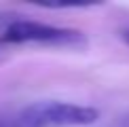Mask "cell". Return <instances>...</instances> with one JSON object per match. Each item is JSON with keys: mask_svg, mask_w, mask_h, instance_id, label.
Instances as JSON below:
<instances>
[{"mask_svg": "<svg viewBox=\"0 0 129 127\" xmlns=\"http://www.w3.org/2000/svg\"><path fill=\"white\" fill-rule=\"evenodd\" d=\"M100 119L98 108L59 100H42L25 106L19 112L21 127H85Z\"/></svg>", "mask_w": 129, "mask_h": 127, "instance_id": "cell-1", "label": "cell"}, {"mask_svg": "<svg viewBox=\"0 0 129 127\" xmlns=\"http://www.w3.org/2000/svg\"><path fill=\"white\" fill-rule=\"evenodd\" d=\"M2 42L11 45H25V42H36V45H49V47H78L87 45V36L78 30L70 28H57V25L40 23L32 19H15L7 25V30L0 36Z\"/></svg>", "mask_w": 129, "mask_h": 127, "instance_id": "cell-2", "label": "cell"}, {"mask_svg": "<svg viewBox=\"0 0 129 127\" xmlns=\"http://www.w3.org/2000/svg\"><path fill=\"white\" fill-rule=\"evenodd\" d=\"M116 127H129V114H127V116H123V121H121Z\"/></svg>", "mask_w": 129, "mask_h": 127, "instance_id": "cell-3", "label": "cell"}, {"mask_svg": "<svg viewBox=\"0 0 129 127\" xmlns=\"http://www.w3.org/2000/svg\"><path fill=\"white\" fill-rule=\"evenodd\" d=\"M0 127H21L19 123L15 125V123H7V121H0Z\"/></svg>", "mask_w": 129, "mask_h": 127, "instance_id": "cell-4", "label": "cell"}, {"mask_svg": "<svg viewBox=\"0 0 129 127\" xmlns=\"http://www.w3.org/2000/svg\"><path fill=\"white\" fill-rule=\"evenodd\" d=\"M121 36H123V40H125V42H127V45H129V30H125V32H123V34H121Z\"/></svg>", "mask_w": 129, "mask_h": 127, "instance_id": "cell-5", "label": "cell"}]
</instances>
